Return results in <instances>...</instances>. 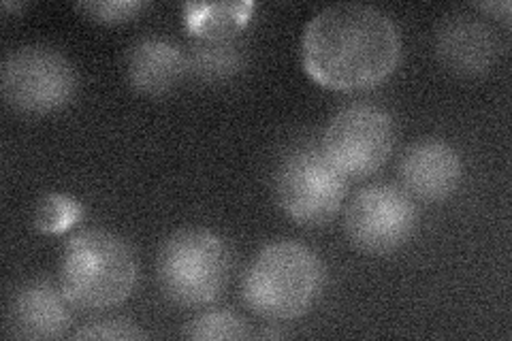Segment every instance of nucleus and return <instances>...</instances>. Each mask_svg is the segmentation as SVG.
Listing matches in <instances>:
<instances>
[{"label": "nucleus", "instance_id": "14", "mask_svg": "<svg viewBox=\"0 0 512 341\" xmlns=\"http://www.w3.org/2000/svg\"><path fill=\"white\" fill-rule=\"evenodd\" d=\"M195 341H222V339H248L250 331L242 316L227 310L205 312L190 320L182 333Z\"/></svg>", "mask_w": 512, "mask_h": 341}, {"label": "nucleus", "instance_id": "15", "mask_svg": "<svg viewBox=\"0 0 512 341\" xmlns=\"http://www.w3.org/2000/svg\"><path fill=\"white\" fill-rule=\"evenodd\" d=\"M188 9L186 26L197 30L203 39H229V32L242 24L248 15L242 13L237 5H214V7H197Z\"/></svg>", "mask_w": 512, "mask_h": 341}, {"label": "nucleus", "instance_id": "16", "mask_svg": "<svg viewBox=\"0 0 512 341\" xmlns=\"http://www.w3.org/2000/svg\"><path fill=\"white\" fill-rule=\"evenodd\" d=\"M82 216V207L64 194H50L45 197L35 211V226L43 233H62Z\"/></svg>", "mask_w": 512, "mask_h": 341}, {"label": "nucleus", "instance_id": "9", "mask_svg": "<svg viewBox=\"0 0 512 341\" xmlns=\"http://www.w3.org/2000/svg\"><path fill=\"white\" fill-rule=\"evenodd\" d=\"M69 305L60 286L32 280L13 292L7 305V331L18 339H58L71 327Z\"/></svg>", "mask_w": 512, "mask_h": 341}, {"label": "nucleus", "instance_id": "13", "mask_svg": "<svg viewBox=\"0 0 512 341\" xmlns=\"http://www.w3.org/2000/svg\"><path fill=\"white\" fill-rule=\"evenodd\" d=\"M188 69L203 81H220L242 69V50L231 39H205L192 50Z\"/></svg>", "mask_w": 512, "mask_h": 341}, {"label": "nucleus", "instance_id": "2", "mask_svg": "<svg viewBox=\"0 0 512 341\" xmlns=\"http://www.w3.org/2000/svg\"><path fill=\"white\" fill-rule=\"evenodd\" d=\"M137 275V256L120 235L88 229L64 246L58 286L77 310L105 312L133 295Z\"/></svg>", "mask_w": 512, "mask_h": 341}, {"label": "nucleus", "instance_id": "1", "mask_svg": "<svg viewBox=\"0 0 512 341\" xmlns=\"http://www.w3.org/2000/svg\"><path fill=\"white\" fill-rule=\"evenodd\" d=\"M402 56L399 30L376 7L342 3L316 13L301 39L303 67L316 84L338 92L380 86Z\"/></svg>", "mask_w": 512, "mask_h": 341}, {"label": "nucleus", "instance_id": "10", "mask_svg": "<svg viewBox=\"0 0 512 341\" xmlns=\"http://www.w3.org/2000/svg\"><path fill=\"white\" fill-rule=\"evenodd\" d=\"M436 52L448 71L463 77H478L498 60L500 43L483 20L459 13L442 22L436 37Z\"/></svg>", "mask_w": 512, "mask_h": 341}, {"label": "nucleus", "instance_id": "7", "mask_svg": "<svg viewBox=\"0 0 512 341\" xmlns=\"http://www.w3.org/2000/svg\"><path fill=\"white\" fill-rule=\"evenodd\" d=\"M395 148V126L387 111L350 105L335 116L323 139V152L344 177H370L384 167Z\"/></svg>", "mask_w": 512, "mask_h": 341}, {"label": "nucleus", "instance_id": "3", "mask_svg": "<svg viewBox=\"0 0 512 341\" xmlns=\"http://www.w3.org/2000/svg\"><path fill=\"white\" fill-rule=\"evenodd\" d=\"M325 284V267L303 243L276 241L256 254L244 275V299L265 320L308 314Z\"/></svg>", "mask_w": 512, "mask_h": 341}, {"label": "nucleus", "instance_id": "5", "mask_svg": "<svg viewBox=\"0 0 512 341\" xmlns=\"http://www.w3.org/2000/svg\"><path fill=\"white\" fill-rule=\"evenodd\" d=\"M348 192V177L335 169L323 148L306 145L288 154L276 175V194L284 214L301 226L331 222Z\"/></svg>", "mask_w": 512, "mask_h": 341}, {"label": "nucleus", "instance_id": "6", "mask_svg": "<svg viewBox=\"0 0 512 341\" xmlns=\"http://www.w3.org/2000/svg\"><path fill=\"white\" fill-rule=\"evenodd\" d=\"M75 90L73 64L52 47L26 45L3 62V96L20 113H54L71 103Z\"/></svg>", "mask_w": 512, "mask_h": 341}, {"label": "nucleus", "instance_id": "18", "mask_svg": "<svg viewBox=\"0 0 512 341\" xmlns=\"http://www.w3.org/2000/svg\"><path fill=\"white\" fill-rule=\"evenodd\" d=\"M75 339H111V341H133V339H146L148 333L141 331L137 324L128 320H101L86 324V327L79 329Z\"/></svg>", "mask_w": 512, "mask_h": 341}, {"label": "nucleus", "instance_id": "17", "mask_svg": "<svg viewBox=\"0 0 512 341\" xmlns=\"http://www.w3.org/2000/svg\"><path fill=\"white\" fill-rule=\"evenodd\" d=\"M143 7L146 5L135 3V0H103V3H79L77 11H82L96 22L120 24L133 20Z\"/></svg>", "mask_w": 512, "mask_h": 341}, {"label": "nucleus", "instance_id": "8", "mask_svg": "<svg viewBox=\"0 0 512 341\" xmlns=\"http://www.w3.org/2000/svg\"><path fill=\"white\" fill-rule=\"evenodd\" d=\"M346 235L365 254H389L412 237L416 207L410 194L395 186H367L346 209Z\"/></svg>", "mask_w": 512, "mask_h": 341}, {"label": "nucleus", "instance_id": "11", "mask_svg": "<svg viewBox=\"0 0 512 341\" xmlns=\"http://www.w3.org/2000/svg\"><path fill=\"white\" fill-rule=\"evenodd\" d=\"M463 175L459 154L444 141H421L406 150L399 162L404 192L410 197L438 203L451 197Z\"/></svg>", "mask_w": 512, "mask_h": 341}, {"label": "nucleus", "instance_id": "19", "mask_svg": "<svg viewBox=\"0 0 512 341\" xmlns=\"http://www.w3.org/2000/svg\"><path fill=\"white\" fill-rule=\"evenodd\" d=\"M480 9L485 11H493V13H504V18L510 13V3H487V5H480Z\"/></svg>", "mask_w": 512, "mask_h": 341}, {"label": "nucleus", "instance_id": "4", "mask_svg": "<svg viewBox=\"0 0 512 341\" xmlns=\"http://www.w3.org/2000/svg\"><path fill=\"white\" fill-rule=\"evenodd\" d=\"M227 243L203 229L171 235L158 254V282L169 301L182 307L214 303L229 284Z\"/></svg>", "mask_w": 512, "mask_h": 341}, {"label": "nucleus", "instance_id": "12", "mask_svg": "<svg viewBox=\"0 0 512 341\" xmlns=\"http://www.w3.org/2000/svg\"><path fill=\"white\" fill-rule=\"evenodd\" d=\"M188 71V58L167 39L148 37L133 45L126 60V75L133 90L158 96L173 90Z\"/></svg>", "mask_w": 512, "mask_h": 341}]
</instances>
